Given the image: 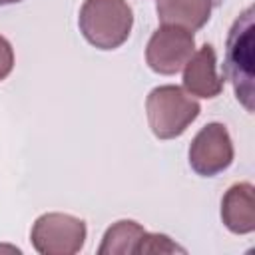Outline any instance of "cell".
<instances>
[{"mask_svg": "<svg viewBox=\"0 0 255 255\" xmlns=\"http://www.w3.org/2000/svg\"><path fill=\"white\" fill-rule=\"evenodd\" d=\"M255 10L253 6L245 8L239 18L233 22L227 42H225V62H223V76L231 82L235 98L239 104L253 114V24Z\"/></svg>", "mask_w": 255, "mask_h": 255, "instance_id": "6da1fadb", "label": "cell"}, {"mask_svg": "<svg viewBox=\"0 0 255 255\" xmlns=\"http://www.w3.org/2000/svg\"><path fill=\"white\" fill-rule=\"evenodd\" d=\"M82 36L98 50L120 48L133 26V12L126 0H86L78 16Z\"/></svg>", "mask_w": 255, "mask_h": 255, "instance_id": "7a4b0ae2", "label": "cell"}, {"mask_svg": "<svg viewBox=\"0 0 255 255\" xmlns=\"http://www.w3.org/2000/svg\"><path fill=\"white\" fill-rule=\"evenodd\" d=\"M201 106L179 86H157L145 100L147 124L157 139L179 137L199 116Z\"/></svg>", "mask_w": 255, "mask_h": 255, "instance_id": "3957f363", "label": "cell"}, {"mask_svg": "<svg viewBox=\"0 0 255 255\" xmlns=\"http://www.w3.org/2000/svg\"><path fill=\"white\" fill-rule=\"evenodd\" d=\"M86 223L70 213L40 215L30 233L32 247L42 255H74L86 243Z\"/></svg>", "mask_w": 255, "mask_h": 255, "instance_id": "277c9868", "label": "cell"}, {"mask_svg": "<svg viewBox=\"0 0 255 255\" xmlns=\"http://www.w3.org/2000/svg\"><path fill=\"white\" fill-rule=\"evenodd\" d=\"M195 52V38L193 32L171 26V24H161L149 38L147 48H145V62L147 66L163 76H173L183 66Z\"/></svg>", "mask_w": 255, "mask_h": 255, "instance_id": "5b68a950", "label": "cell"}, {"mask_svg": "<svg viewBox=\"0 0 255 255\" xmlns=\"http://www.w3.org/2000/svg\"><path fill=\"white\" fill-rule=\"evenodd\" d=\"M233 161V141L227 128L219 122L203 126L189 145V165L201 177L225 171Z\"/></svg>", "mask_w": 255, "mask_h": 255, "instance_id": "8992f818", "label": "cell"}, {"mask_svg": "<svg viewBox=\"0 0 255 255\" xmlns=\"http://www.w3.org/2000/svg\"><path fill=\"white\" fill-rule=\"evenodd\" d=\"M183 88L189 96L217 98L223 90V78L217 76V56L211 44H203L183 66Z\"/></svg>", "mask_w": 255, "mask_h": 255, "instance_id": "52a82bcc", "label": "cell"}, {"mask_svg": "<svg viewBox=\"0 0 255 255\" xmlns=\"http://www.w3.org/2000/svg\"><path fill=\"white\" fill-rule=\"evenodd\" d=\"M221 221L235 235L255 231V187L249 181L231 185L221 199Z\"/></svg>", "mask_w": 255, "mask_h": 255, "instance_id": "ba28073f", "label": "cell"}, {"mask_svg": "<svg viewBox=\"0 0 255 255\" xmlns=\"http://www.w3.org/2000/svg\"><path fill=\"white\" fill-rule=\"evenodd\" d=\"M213 0H157V18L161 24L195 32L207 24Z\"/></svg>", "mask_w": 255, "mask_h": 255, "instance_id": "9c48e42d", "label": "cell"}, {"mask_svg": "<svg viewBox=\"0 0 255 255\" xmlns=\"http://www.w3.org/2000/svg\"><path fill=\"white\" fill-rule=\"evenodd\" d=\"M145 229L133 219H122L110 225L98 249L100 255H135L137 243Z\"/></svg>", "mask_w": 255, "mask_h": 255, "instance_id": "30bf717a", "label": "cell"}, {"mask_svg": "<svg viewBox=\"0 0 255 255\" xmlns=\"http://www.w3.org/2000/svg\"><path fill=\"white\" fill-rule=\"evenodd\" d=\"M145 253H187V251L163 233H147L145 231L137 243L135 255H145Z\"/></svg>", "mask_w": 255, "mask_h": 255, "instance_id": "8fae6325", "label": "cell"}, {"mask_svg": "<svg viewBox=\"0 0 255 255\" xmlns=\"http://www.w3.org/2000/svg\"><path fill=\"white\" fill-rule=\"evenodd\" d=\"M12 68H14V50L10 42L4 36H0V82L10 76Z\"/></svg>", "mask_w": 255, "mask_h": 255, "instance_id": "7c38bea8", "label": "cell"}, {"mask_svg": "<svg viewBox=\"0 0 255 255\" xmlns=\"http://www.w3.org/2000/svg\"><path fill=\"white\" fill-rule=\"evenodd\" d=\"M16 2H22V0H0V6H6V4H16Z\"/></svg>", "mask_w": 255, "mask_h": 255, "instance_id": "4fadbf2b", "label": "cell"}, {"mask_svg": "<svg viewBox=\"0 0 255 255\" xmlns=\"http://www.w3.org/2000/svg\"><path fill=\"white\" fill-rule=\"evenodd\" d=\"M219 2H221V0H213V4H219Z\"/></svg>", "mask_w": 255, "mask_h": 255, "instance_id": "5bb4252c", "label": "cell"}]
</instances>
